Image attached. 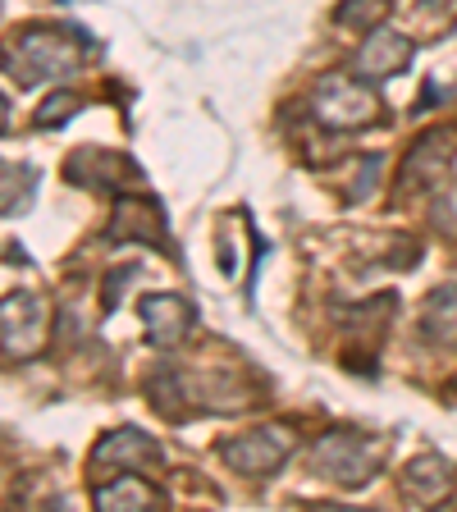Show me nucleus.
Masks as SVG:
<instances>
[{"mask_svg":"<svg viewBox=\"0 0 457 512\" xmlns=\"http://www.w3.org/2000/svg\"><path fill=\"white\" fill-rule=\"evenodd\" d=\"M380 96L366 87V78L343 74V69H330L320 74L316 87H311V119L330 133H357V128L380 124Z\"/></svg>","mask_w":457,"mask_h":512,"instance_id":"nucleus-3","label":"nucleus"},{"mask_svg":"<svg viewBox=\"0 0 457 512\" xmlns=\"http://www.w3.org/2000/svg\"><path fill=\"white\" fill-rule=\"evenodd\" d=\"M412 55H416V46H412V37H403V32H394V28H371L366 32V42H362V51L352 55V74L357 78H394V74H403L407 64H412Z\"/></svg>","mask_w":457,"mask_h":512,"instance_id":"nucleus-9","label":"nucleus"},{"mask_svg":"<svg viewBox=\"0 0 457 512\" xmlns=\"http://www.w3.org/2000/svg\"><path fill=\"white\" fill-rule=\"evenodd\" d=\"M64 179L92 192H110V188H133L142 179V170L110 147H78L74 156L64 160Z\"/></svg>","mask_w":457,"mask_h":512,"instance_id":"nucleus-6","label":"nucleus"},{"mask_svg":"<svg viewBox=\"0 0 457 512\" xmlns=\"http://www.w3.org/2000/svg\"><path fill=\"white\" fill-rule=\"evenodd\" d=\"M384 14H389V0H348V5H339L334 19H339L343 28L371 32V28H380L384 23Z\"/></svg>","mask_w":457,"mask_h":512,"instance_id":"nucleus-16","label":"nucleus"},{"mask_svg":"<svg viewBox=\"0 0 457 512\" xmlns=\"http://www.w3.org/2000/svg\"><path fill=\"white\" fill-rule=\"evenodd\" d=\"M83 51L87 42L74 37V28H28L19 37V51H10V74L19 78V87L60 83L78 74Z\"/></svg>","mask_w":457,"mask_h":512,"instance_id":"nucleus-2","label":"nucleus"},{"mask_svg":"<svg viewBox=\"0 0 457 512\" xmlns=\"http://www.w3.org/2000/svg\"><path fill=\"white\" fill-rule=\"evenodd\" d=\"M32 188H37L32 165H5V215L23 211L32 202Z\"/></svg>","mask_w":457,"mask_h":512,"instance_id":"nucleus-18","label":"nucleus"},{"mask_svg":"<svg viewBox=\"0 0 457 512\" xmlns=\"http://www.w3.org/2000/svg\"><path fill=\"white\" fill-rule=\"evenodd\" d=\"M92 499H96V508L119 512V508H160V499H165V494H160L156 485L142 476V471H119L115 480L96 485Z\"/></svg>","mask_w":457,"mask_h":512,"instance_id":"nucleus-12","label":"nucleus"},{"mask_svg":"<svg viewBox=\"0 0 457 512\" xmlns=\"http://www.w3.org/2000/svg\"><path fill=\"white\" fill-rule=\"evenodd\" d=\"M448 490H453V471H448V462L439 453H421L403 471V499L412 503H439L448 499Z\"/></svg>","mask_w":457,"mask_h":512,"instance_id":"nucleus-13","label":"nucleus"},{"mask_svg":"<svg viewBox=\"0 0 457 512\" xmlns=\"http://www.w3.org/2000/svg\"><path fill=\"white\" fill-rule=\"evenodd\" d=\"M138 316H142L147 339L156 343V348H174V343H183L192 334V325H197V307H192L188 298H179V293H151V298H142Z\"/></svg>","mask_w":457,"mask_h":512,"instance_id":"nucleus-10","label":"nucleus"},{"mask_svg":"<svg viewBox=\"0 0 457 512\" xmlns=\"http://www.w3.org/2000/svg\"><path fill=\"white\" fill-rule=\"evenodd\" d=\"M46 343V302L37 293H10L5 298V357H32Z\"/></svg>","mask_w":457,"mask_h":512,"instance_id":"nucleus-8","label":"nucleus"},{"mask_svg":"<svg viewBox=\"0 0 457 512\" xmlns=\"http://www.w3.org/2000/svg\"><path fill=\"white\" fill-rule=\"evenodd\" d=\"M147 398H151V407H156L165 421H183V416H188L192 389H188V380H183L179 366H165V362H160L156 371L147 375Z\"/></svg>","mask_w":457,"mask_h":512,"instance_id":"nucleus-14","label":"nucleus"},{"mask_svg":"<svg viewBox=\"0 0 457 512\" xmlns=\"http://www.w3.org/2000/svg\"><path fill=\"white\" fill-rule=\"evenodd\" d=\"M78 110H83V101H78L74 92H51L42 101V110H37V128H60V124H69Z\"/></svg>","mask_w":457,"mask_h":512,"instance_id":"nucleus-19","label":"nucleus"},{"mask_svg":"<svg viewBox=\"0 0 457 512\" xmlns=\"http://www.w3.org/2000/svg\"><path fill=\"white\" fill-rule=\"evenodd\" d=\"M426 5H430V10H444V5H448V0H426Z\"/></svg>","mask_w":457,"mask_h":512,"instance_id":"nucleus-21","label":"nucleus"},{"mask_svg":"<svg viewBox=\"0 0 457 512\" xmlns=\"http://www.w3.org/2000/svg\"><path fill=\"white\" fill-rule=\"evenodd\" d=\"M375 174H380V156H366V160H362V179H357V188L348 192V202H362V197H371Z\"/></svg>","mask_w":457,"mask_h":512,"instance_id":"nucleus-20","label":"nucleus"},{"mask_svg":"<svg viewBox=\"0 0 457 512\" xmlns=\"http://www.w3.org/2000/svg\"><path fill=\"white\" fill-rule=\"evenodd\" d=\"M421 334L439 348H457V284L435 288L421 307Z\"/></svg>","mask_w":457,"mask_h":512,"instance_id":"nucleus-15","label":"nucleus"},{"mask_svg":"<svg viewBox=\"0 0 457 512\" xmlns=\"http://www.w3.org/2000/svg\"><path fill=\"white\" fill-rule=\"evenodd\" d=\"M298 448V435L288 426H261V430H247V435H234L220 444V458L229 462L234 471L243 476H270L279 471Z\"/></svg>","mask_w":457,"mask_h":512,"instance_id":"nucleus-4","label":"nucleus"},{"mask_svg":"<svg viewBox=\"0 0 457 512\" xmlns=\"http://www.w3.org/2000/svg\"><path fill=\"white\" fill-rule=\"evenodd\" d=\"M110 238L115 243H147L170 252V229H165V211L151 197H124L110 215Z\"/></svg>","mask_w":457,"mask_h":512,"instance_id":"nucleus-11","label":"nucleus"},{"mask_svg":"<svg viewBox=\"0 0 457 512\" xmlns=\"http://www.w3.org/2000/svg\"><path fill=\"white\" fill-rule=\"evenodd\" d=\"M96 471H156L165 467V448L147 435V430H110L101 444L92 448Z\"/></svg>","mask_w":457,"mask_h":512,"instance_id":"nucleus-7","label":"nucleus"},{"mask_svg":"<svg viewBox=\"0 0 457 512\" xmlns=\"http://www.w3.org/2000/svg\"><path fill=\"white\" fill-rule=\"evenodd\" d=\"M389 458V439L366 435V430H330L311 444V471L343 490H362L380 476Z\"/></svg>","mask_w":457,"mask_h":512,"instance_id":"nucleus-1","label":"nucleus"},{"mask_svg":"<svg viewBox=\"0 0 457 512\" xmlns=\"http://www.w3.org/2000/svg\"><path fill=\"white\" fill-rule=\"evenodd\" d=\"M430 224H435L439 238L457 243V179L435 192V202H430Z\"/></svg>","mask_w":457,"mask_h":512,"instance_id":"nucleus-17","label":"nucleus"},{"mask_svg":"<svg viewBox=\"0 0 457 512\" xmlns=\"http://www.w3.org/2000/svg\"><path fill=\"white\" fill-rule=\"evenodd\" d=\"M457 156V124H439L426 128L421 138L407 147L403 156V170H398V188L412 192V188H435L439 179H448V165Z\"/></svg>","mask_w":457,"mask_h":512,"instance_id":"nucleus-5","label":"nucleus"}]
</instances>
